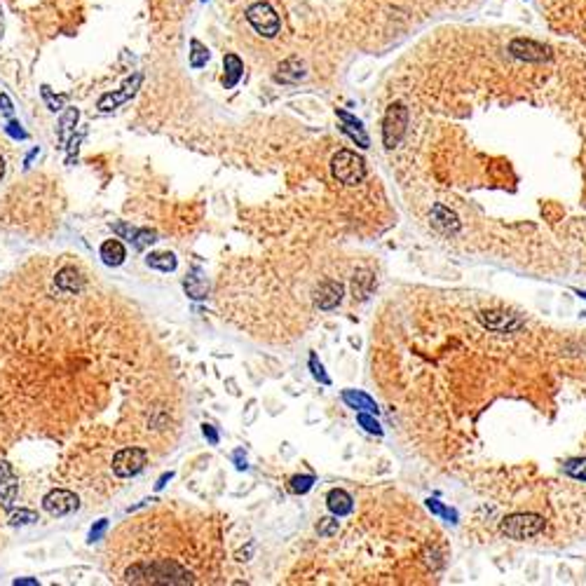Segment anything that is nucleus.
I'll use <instances>...</instances> for the list:
<instances>
[{
    "label": "nucleus",
    "mask_w": 586,
    "mask_h": 586,
    "mask_svg": "<svg viewBox=\"0 0 586 586\" xmlns=\"http://www.w3.org/2000/svg\"><path fill=\"white\" fill-rule=\"evenodd\" d=\"M336 115L340 117V122H343V127H340V130L347 134V136L356 143V146H359V148H368V146H371V138H368V134H366L364 122L356 120L354 115H350L347 110H340V108L336 110Z\"/></svg>",
    "instance_id": "nucleus-10"
},
{
    "label": "nucleus",
    "mask_w": 586,
    "mask_h": 586,
    "mask_svg": "<svg viewBox=\"0 0 586 586\" xmlns=\"http://www.w3.org/2000/svg\"><path fill=\"white\" fill-rule=\"evenodd\" d=\"M57 286L64 289V291H71V293L80 291L82 279L77 277L75 267H64V270H59V275H57Z\"/></svg>",
    "instance_id": "nucleus-21"
},
{
    "label": "nucleus",
    "mask_w": 586,
    "mask_h": 586,
    "mask_svg": "<svg viewBox=\"0 0 586 586\" xmlns=\"http://www.w3.org/2000/svg\"><path fill=\"white\" fill-rule=\"evenodd\" d=\"M326 506L333 516H347V513L354 509V502H352V495L343 488H333L331 493L326 495Z\"/></svg>",
    "instance_id": "nucleus-14"
},
{
    "label": "nucleus",
    "mask_w": 586,
    "mask_h": 586,
    "mask_svg": "<svg viewBox=\"0 0 586 586\" xmlns=\"http://www.w3.org/2000/svg\"><path fill=\"white\" fill-rule=\"evenodd\" d=\"M42 506L45 511L49 513V516H69V513H73L77 506H80V502H77V495L71 493V490H64V488H57L52 490V493L45 495L42 500Z\"/></svg>",
    "instance_id": "nucleus-7"
},
{
    "label": "nucleus",
    "mask_w": 586,
    "mask_h": 586,
    "mask_svg": "<svg viewBox=\"0 0 586 586\" xmlns=\"http://www.w3.org/2000/svg\"><path fill=\"white\" fill-rule=\"evenodd\" d=\"M42 97L47 99V103H49V108H52V110H59V106L66 101V97H57V99H54L52 94H49V87H42Z\"/></svg>",
    "instance_id": "nucleus-33"
},
{
    "label": "nucleus",
    "mask_w": 586,
    "mask_h": 586,
    "mask_svg": "<svg viewBox=\"0 0 586 586\" xmlns=\"http://www.w3.org/2000/svg\"><path fill=\"white\" fill-rule=\"evenodd\" d=\"M77 117H80V113H77V108H69V110H66V113H64V117H61V130H59L61 141H66V138H69V134L73 132V127H75Z\"/></svg>",
    "instance_id": "nucleus-25"
},
{
    "label": "nucleus",
    "mask_w": 586,
    "mask_h": 586,
    "mask_svg": "<svg viewBox=\"0 0 586 586\" xmlns=\"http://www.w3.org/2000/svg\"><path fill=\"white\" fill-rule=\"evenodd\" d=\"M317 533H319L321 537H333V535L338 533V521L336 518H321L319 526H317Z\"/></svg>",
    "instance_id": "nucleus-30"
},
{
    "label": "nucleus",
    "mask_w": 586,
    "mask_h": 586,
    "mask_svg": "<svg viewBox=\"0 0 586 586\" xmlns=\"http://www.w3.org/2000/svg\"><path fill=\"white\" fill-rule=\"evenodd\" d=\"M509 54L521 61H530V64H542V61L551 59V47L530 40V38H513L509 42Z\"/></svg>",
    "instance_id": "nucleus-6"
},
{
    "label": "nucleus",
    "mask_w": 586,
    "mask_h": 586,
    "mask_svg": "<svg viewBox=\"0 0 586 586\" xmlns=\"http://www.w3.org/2000/svg\"><path fill=\"white\" fill-rule=\"evenodd\" d=\"M209 61V49L199 40H191V66L193 69H202Z\"/></svg>",
    "instance_id": "nucleus-24"
},
{
    "label": "nucleus",
    "mask_w": 586,
    "mask_h": 586,
    "mask_svg": "<svg viewBox=\"0 0 586 586\" xmlns=\"http://www.w3.org/2000/svg\"><path fill=\"white\" fill-rule=\"evenodd\" d=\"M303 77H305V64L298 57L284 59L275 71V82H282V85H295Z\"/></svg>",
    "instance_id": "nucleus-11"
},
{
    "label": "nucleus",
    "mask_w": 586,
    "mask_h": 586,
    "mask_svg": "<svg viewBox=\"0 0 586 586\" xmlns=\"http://www.w3.org/2000/svg\"><path fill=\"white\" fill-rule=\"evenodd\" d=\"M223 66H225V77H223V85H225V89H232L239 82L242 73H244V64H242V59H239L237 54H225Z\"/></svg>",
    "instance_id": "nucleus-18"
},
{
    "label": "nucleus",
    "mask_w": 586,
    "mask_h": 586,
    "mask_svg": "<svg viewBox=\"0 0 586 586\" xmlns=\"http://www.w3.org/2000/svg\"><path fill=\"white\" fill-rule=\"evenodd\" d=\"M202 434H204V437H206V441H209L211 445H216V443H219V432H216V429L211 427V425H202Z\"/></svg>",
    "instance_id": "nucleus-34"
},
{
    "label": "nucleus",
    "mask_w": 586,
    "mask_h": 586,
    "mask_svg": "<svg viewBox=\"0 0 586 586\" xmlns=\"http://www.w3.org/2000/svg\"><path fill=\"white\" fill-rule=\"evenodd\" d=\"M432 221H434V225L441 228V230H445V232L460 230V219H457V214H455V211H450L448 206H443V204H434L432 206Z\"/></svg>",
    "instance_id": "nucleus-16"
},
{
    "label": "nucleus",
    "mask_w": 586,
    "mask_h": 586,
    "mask_svg": "<svg viewBox=\"0 0 586 586\" xmlns=\"http://www.w3.org/2000/svg\"><path fill=\"white\" fill-rule=\"evenodd\" d=\"M183 286H186V291L191 298H195V300L206 298V279L202 277V270H197V267H195L191 275H186V279H183Z\"/></svg>",
    "instance_id": "nucleus-20"
},
{
    "label": "nucleus",
    "mask_w": 586,
    "mask_h": 586,
    "mask_svg": "<svg viewBox=\"0 0 586 586\" xmlns=\"http://www.w3.org/2000/svg\"><path fill=\"white\" fill-rule=\"evenodd\" d=\"M247 21L251 24L258 36L263 38H275L279 29H282V21H279V14L272 10V5L267 3H254L247 10Z\"/></svg>",
    "instance_id": "nucleus-5"
},
{
    "label": "nucleus",
    "mask_w": 586,
    "mask_h": 586,
    "mask_svg": "<svg viewBox=\"0 0 586 586\" xmlns=\"http://www.w3.org/2000/svg\"><path fill=\"white\" fill-rule=\"evenodd\" d=\"M101 258L106 265H120L122 260L127 258V251L125 247H122L120 239H108V242L101 244Z\"/></svg>",
    "instance_id": "nucleus-19"
},
{
    "label": "nucleus",
    "mask_w": 586,
    "mask_h": 586,
    "mask_svg": "<svg viewBox=\"0 0 586 586\" xmlns=\"http://www.w3.org/2000/svg\"><path fill=\"white\" fill-rule=\"evenodd\" d=\"M343 295H345L343 284L336 282V279H326V282H321L319 286H317L315 305L319 310H333V308H338V305H340Z\"/></svg>",
    "instance_id": "nucleus-9"
},
{
    "label": "nucleus",
    "mask_w": 586,
    "mask_h": 586,
    "mask_svg": "<svg viewBox=\"0 0 586 586\" xmlns=\"http://www.w3.org/2000/svg\"><path fill=\"white\" fill-rule=\"evenodd\" d=\"M234 465H237V469H247V457H244V450H234Z\"/></svg>",
    "instance_id": "nucleus-35"
},
{
    "label": "nucleus",
    "mask_w": 586,
    "mask_h": 586,
    "mask_svg": "<svg viewBox=\"0 0 586 586\" xmlns=\"http://www.w3.org/2000/svg\"><path fill=\"white\" fill-rule=\"evenodd\" d=\"M38 521V513L36 511H29V509H19L10 516V523L12 526H29V523Z\"/></svg>",
    "instance_id": "nucleus-28"
},
{
    "label": "nucleus",
    "mask_w": 586,
    "mask_h": 586,
    "mask_svg": "<svg viewBox=\"0 0 586 586\" xmlns=\"http://www.w3.org/2000/svg\"><path fill=\"white\" fill-rule=\"evenodd\" d=\"M16 586H38V579H16Z\"/></svg>",
    "instance_id": "nucleus-39"
},
{
    "label": "nucleus",
    "mask_w": 586,
    "mask_h": 586,
    "mask_svg": "<svg viewBox=\"0 0 586 586\" xmlns=\"http://www.w3.org/2000/svg\"><path fill=\"white\" fill-rule=\"evenodd\" d=\"M0 110H3V113H12V101H10L8 97H5V94H0Z\"/></svg>",
    "instance_id": "nucleus-37"
},
{
    "label": "nucleus",
    "mask_w": 586,
    "mask_h": 586,
    "mask_svg": "<svg viewBox=\"0 0 586 586\" xmlns=\"http://www.w3.org/2000/svg\"><path fill=\"white\" fill-rule=\"evenodd\" d=\"M8 132L12 134L14 138H26V132L19 130V125H16V122H10V125H8Z\"/></svg>",
    "instance_id": "nucleus-36"
},
{
    "label": "nucleus",
    "mask_w": 586,
    "mask_h": 586,
    "mask_svg": "<svg viewBox=\"0 0 586 586\" xmlns=\"http://www.w3.org/2000/svg\"><path fill=\"white\" fill-rule=\"evenodd\" d=\"M0 36H3V10H0Z\"/></svg>",
    "instance_id": "nucleus-41"
},
{
    "label": "nucleus",
    "mask_w": 586,
    "mask_h": 586,
    "mask_svg": "<svg viewBox=\"0 0 586 586\" xmlns=\"http://www.w3.org/2000/svg\"><path fill=\"white\" fill-rule=\"evenodd\" d=\"M406 127H408V108L404 103H392L384 113L382 120V143L384 148L392 150L399 146V141L404 138Z\"/></svg>",
    "instance_id": "nucleus-3"
},
{
    "label": "nucleus",
    "mask_w": 586,
    "mask_h": 586,
    "mask_svg": "<svg viewBox=\"0 0 586 586\" xmlns=\"http://www.w3.org/2000/svg\"><path fill=\"white\" fill-rule=\"evenodd\" d=\"M146 465H148V450L132 445V448L117 450L113 455V465L110 467H113L115 476L132 478V476H136V474H141L143 469H146Z\"/></svg>",
    "instance_id": "nucleus-4"
},
{
    "label": "nucleus",
    "mask_w": 586,
    "mask_h": 586,
    "mask_svg": "<svg viewBox=\"0 0 586 586\" xmlns=\"http://www.w3.org/2000/svg\"><path fill=\"white\" fill-rule=\"evenodd\" d=\"M310 371H312V376H315L321 384H331V378L326 376V371H323V364H321L319 359H317V354H310Z\"/></svg>",
    "instance_id": "nucleus-29"
},
{
    "label": "nucleus",
    "mask_w": 586,
    "mask_h": 586,
    "mask_svg": "<svg viewBox=\"0 0 586 586\" xmlns=\"http://www.w3.org/2000/svg\"><path fill=\"white\" fill-rule=\"evenodd\" d=\"M356 422H359V425L364 427L368 434H376V437H380V434H382L380 422L373 417V413H359V415H356Z\"/></svg>",
    "instance_id": "nucleus-26"
},
{
    "label": "nucleus",
    "mask_w": 586,
    "mask_h": 586,
    "mask_svg": "<svg viewBox=\"0 0 586 586\" xmlns=\"http://www.w3.org/2000/svg\"><path fill=\"white\" fill-rule=\"evenodd\" d=\"M3 176H5V160L0 158V178H3Z\"/></svg>",
    "instance_id": "nucleus-40"
},
{
    "label": "nucleus",
    "mask_w": 586,
    "mask_h": 586,
    "mask_svg": "<svg viewBox=\"0 0 586 586\" xmlns=\"http://www.w3.org/2000/svg\"><path fill=\"white\" fill-rule=\"evenodd\" d=\"M331 174L343 186H359L366 178V162L352 150H338L331 158Z\"/></svg>",
    "instance_id": "nucleus-1"
},
{
    "label": "nucleus",
    "mask_w": 586,
    "mask_h": 586,
    "mask_svg": "<svg viewBox=\"0 0 586 586\" xmlns=\"http://www.w3.org/2000/svg\"><path fill=\"white\" fill-rule=\"evenodd\" d=\"M106 530H108V521H106V518L97 521V526H92V530H89V542H97V539H101Z\"/></svg>",
    "instance_id": "nucleus-32"
},
{
    "label": "nucleus",
    "mask_w": 586,
    "mask_h": 586,
    "mask_svg": "<svg viewBox=\"0 0 586 586\" xmlns=\"http://www.w3.org/2000/svg\"><path fill=\"white\" fill-rule=\"evenodd\" d=\"M478 319H481L485 328L498 331V333H511V331H516V328H521V323H523L516 315L504 312V310H485L478 315Z\"/></svg>",
    "instance_id": "nucleus-8"
},
{
    "label": "nucleus",
    "mask_w": 586,
    "mask_h": 586,
    "mask_svg": "<svg viewBox=\"0 0 586 586\" xmlns=\"http://www.w3.org/2000/svg\"><path fill=\"white\" fill-rule=\"evenodd\" d=\"M343 401L350 406V408H354V411H359V413H378L376 401H373L368 394L359 392V389H345V392H343Z\"/></svg>",
    "instance_id": "nucleus-17"
},
{
    "label": "nucleus",
    "mask_w": 586,
    "mask_h": 586,
    "mask_svg": "<svg viewBox=\"0 0 586 586\" xmlns=\"http://www.w3.org/2000/svg\"><path fill=\"white\" fill-rule=\"evenodd\" d=\"M141 80H143L141 75H134L132 80H127V82H125V87H122V92H115V94H103V97L99 99V108H101V110H113L115 106L125 103L127 99H130L132 94L136 92V87L141 85Z\"/></svg>",
    "instance_id": "nucleus-13"
},
{
    "label": "nucleus",
    "mask_w": 586,
    "mask_h": 586,
    "mask_svg": "<svg viewBox=\"0 0 586 586\" xmlns=\"http://www.w3.org/2000/svg\"><path fill=\"white\" fill-rule=\"evenodd\" d=\"M115 232L117 234H125L130 242H134V247L136 249H143L148 247V244L158 242V234H155L153 230H148V228H143V230H136V228H127L125 223H117L115 225Z\"/></svg>",
    "instance_id": "nucleus-15"
},
{
    "label": "nucleus",
    "mask_w": 586,
    "mask_h": 586,
    "mask_svg": "<svg viewBox=\"0 0 586 586\" xmlns=\"http://www.w3.org/2000/svg\"><path fill=\"white\" fill-rule=\"evenodd\" d=\"M16 490H19V481H16L12 467L5 460H0V500L5 502V506H12L16 500Z\"/></svg>",
    "instance_id": "nucleus-12"
},
{
    "label": "nucleus",
    "mask_w": 586,
    "mask_h": 586,
    "mask_svg": "<svg viewBox=\"0 0 586 586\" xmlns=\"http://www.w3.org/2000/svg\"><path fill=\"white\" fill-rule=\"evenodd\" d=\"M563 472L567 476L577 478V481H584L586 483V457H574V460H567L563 465Z\"/></svg>",
    "instance_id": "nucleus-23"
},
{
    "label": "nucleus",
    "mask_w": 586,
    "mask_h": 586,
    "mask_svg": "<svg viewBox=\"0 0 586 586\" xmlns=\"http://www.w3.org/2000/svg\"><path fill=\"white\" fill-rule=\"evenodd\" d=\"M312 485H315V476L305 474V476H293L289 488H291V493H295V495H305L312 488Z\"/></svg>",
    "instance_id": "nucleus-27"
},
{
    "label": "nucleus",
    "mask_w": 586,
    "mask_h": 586,
    "mask_svg": "<svg viewBox=\"0 0 586 586\" xmlns=\"http://www.w3.org/2000/svg\"><path fill=\"white\" fill-rule=\"evenodd\" d=\"M171 476H174V474H171V472H169V474H162V476H160V481L155 483V488H158V490H162V488H164V485H167V481H169Z\"/></svg>",
    "instance_id": "nucleus-38"
},
{
    "label": "nucleus",
    "mask_w": 586,
    "mask_h": 586,
    "mask_svg": "<svg viewBox=\"0 0 586 586\" xmlns=\"http://www.w3.org/2000/svg\"><path fill=\"white\" fill-rule=\"evenodd\" d=\"M544 518L539 513H511V516L502 518L500 523V530L506 535L509 539H533L537 537L539 533L544 530Z\"/></svg>",
    "instance_id": "nucleus-2"
},
{
    "label": "nucleus",
    "mask_w": 586,
    "mask_h": 586,
    "mask_svg": "<svg viewBox=\"0 0 586 586\" xmlns=\"http://www.w3.org/2000/svg\"><path fill=\"white\" fill-rule=\"evenodd\" d=\"M427 506H429V509H432L434 513H439V516L450 518V521H457V513H455L453 509H448V506H443L439 500H427Z\"/></svg>",
    "instance_id": "nucleus-31"
},
{
    "label": "nucleus",
    "mask_w": 586,
    "mask_h": 586,
    "mask_svg": "<svg viewBox=\"0 0 586 586\" xmlns=\"http://www.w3.org/2000/svg\"><path fill=\"white\" fill-rule=\"evenodd\" d=\"M146 263L150 267H155V270H162V272H171L176 270V256L169 254V251H164V254H150L146 258Z\"/></svg>",
    "instance_id": "nucleus-22"
}]
</instances>
